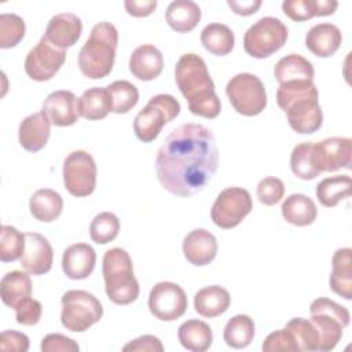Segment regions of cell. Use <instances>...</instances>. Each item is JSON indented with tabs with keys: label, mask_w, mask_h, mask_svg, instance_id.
Wrapping results in <instances>:
<instances>
[{
	"label": "cell",
	"mask_w": 352,
	"mask_h": 352,
	"mask_svg": "<svg viewBox=\"0 0 352 352\" xmlns=\"http://www.w3.org/2000/svg\"><path fill=\"white\" fill-rule=\"evenodd\" d=\"M219 150L213 132L201 124H183L161 144L155 172L161 186L177 197L202 191L217 170Z\"/></svg>",
	"instance_id": "6da1fadb"
},
{
	"label": "cell",
	"mask_w": 352,
	"mask_h": 352,
	"mask_svg": "<svg viewBox=\"0 0 352 352\" xmlns=\"http://www.w3.org/2000/svg\"><path fill=\"white\" fill-rule=\"evenodd\" d=\"M175 80L192 114L209 120L220 114L221 103L214 82L199 55L192 52L182 55L175 67Z\"/></svg>",
	"instance_id": "7a4b0ae2"
},
{
	"label": "cell",
	"mask_w": 352,
	"mask_h": 352,
	"mask_svg": "<svg viewBox=\"0 0 352 352\" xmlns=\"http://www.w3.org/2000/svg\"><path fill=\"white\" fill-rule=\"evenodd\" d=\"M318 98V89L309 80L286 81L276 89V103L286 113L290 128L302 135L315 133L323 124Z\"/></svg>",
	"instance_id": "3957f363"
},
{
	"label": "cell",
	"mask_w": 352,
	"mask_h": 352,
	"mask_svg": "<svg viewBox=\"0 0 352 352\" xmlns=\"http://www.w3.org/2000/svg\"><path fill=\"white\" fill-rule=\"evenodd\" d=\"M117 44L118 32L116 26L106 21L96 23L78 52V67L81 73L91 80L109 76L114 66Z\"/></svg>",
	"instance_id": "277c9868"
},
{
	"label": "cell",
	"mask_w": 352,
	"mask_h": 352,
	"mask_svg": "<svg viewBox=\"0 0 352 352\" xmlns=\"http://www.w3.org/2000/svg\"><path fill=\"white\" fill-rule=\"evenodd\" d=\"M102 272L104 290L111 302L128 305L139 297V282L133 275L132 258L125 249H109L103 256Z\"/></svg>",
	"instance_id": "5b68a950"
},
{
	"label": "cell",
	"mask_w": 352,
	"mask_h": 352,
	"mask_svg": "<svg viewBox=\"0 0 352 352\" xmlns=\"http://www.w3.org/2000/svg\"><path fill=\"white\" fill-rule=\"evenodd\" d=\"M311 322L318 333V351H331L342 337V330L349 324V311L336 301L319 297L309 307Z\"/></svg>",
	"instance_id": "8992f818"
},
{
	"label": "cell",
	"mask_w": 352,
	"mask_h": 352,
	"mask_svg": "<svg viewBox=\"0 0 352 352\" xmlns=\"http://www.w3.org/2000/svg\"><path fill=\"white\" fill-rule=\"evenodd\" d=\"M180 114V103L168 94L153 96L133 120V132L143 143L157 139L162 126Z\"/></svg>",
	"instance_id": "52a82bcc"
},
{
	"label": "cell",
	"mask_w": 352,
	"mask_h": 352,
	"mask_svg": "<svg viewBox=\"0 0 352 352\" xmlns=\"http://www.w3.org/2000/svg\"><path fill=\"white\" fill-rule=\"evenodd\" d=\"M103 316L100 301L87 290H69L62 296V326L74 333H82Z\"/></svg>",
	"instance_id": "ba28073f"
},
{
	"label": "cell",
	"mask_w": 352,
	"mask_h": 352,
	"mask_svg": "<svg viewBox=\"0 0 352 352\" xmlns=\"http://www.w3.org/2000/svg\"><path fill=\"white\" fill-rule=\"evenodd\" d=\"M289 37L286 25L275 16H263L243 36L245 52L253 58H268L280 50Z\"/></svg>",
	"instance_id": "9c48e42d"
},
{
	"label": "cell",
	"mask_w": 352,
	"mask_h": 352,
	"mask_svg": "<svg viewBox=\"0 0 352 352\" xmlns=\"http://www.w3.org/2000/svg\"><path fill=\"white\" fill-rule=\"evenodd\" d=\"M226 94L236 113L253 117L267 106V92L261 80L252 73H238L227 82Z\"/></svg>",
	"instance_id": "30bf717a"
},
{
	"label": "cell",
	"mask_w": 352,
	"mask_h": 352,
	"mask_svg": "<svg viewBox=\"0 0 352 352\" xmlns=\"http://www.w3.org/2000/svg\"><path fill=\"white\" fill-rule=\"evenodd\" d=\"M253 209L250 192L242 187H227L216 198L210 209L212 221L223 228L236 227Z\"/></svg>",
	"instance_id": "8fae6325"
},
{
	"label": "cell",
	"mask_w": 352,
	"mask_h": 352,
	"mask_svg": "<svg viewBox=\"0 0 352 352\" xmlns=\"http://www.w3.org/2000/svg\"><path fill=\"white\" fill-rule=\"evenodd\" d=\"M96 164L94 157L84 151H72L63 161V184L73 197H88L96 187Z\"/></svg>",
	"instance_id": "7c38bea8"
},
{
	"label": "cell",
	"mask_w": 352,
	"mask_h": 352,
	"mask_svg": "<svg viewBox=\"0 0 352 352\" xmlns=\"http://www.w3.org/2000/svg\"><path fill=\"white\" fill-rule=\"evenodd\" d=\"M188 301L186 292L173 282H158L148 294L151 315L164 322H172L184 315Z\"/></svg>",
	"instance_id": "4fadbf2b"
},
{
	"label": "cell",
	"mask_w": 352,
	"mask_h": 352,
	"mask_svg": "<svg viewBox=\"0 0 352 352\" xmlns=\"http://www.w3.org/2000/svg\"><path fill=\"white\" fill-rule=\"evenodd\" d=\"M66 60V52L52 45L44 36L28 52L25 72L34 81L51 80Z\"/></svg>",
	"instance_id": "5bb4252c"
},
{
	"label": "cell",
	"mask_w": 352,
	"mask_h": 352,
	"mask_svg": "<svg viewBox=\"0 0 352 352\" xmlns=\"http://www.w3.org/2000/svg\"><path fill=\"white\" fill-rule=\"evenodd\" d=\"M315 158L320 172H336L341 168L349 169L352 157V140L349 138L333 136L315 143Z\"/></svg>",
	"instance_id": "9a60e30c"
},
{
	"label": "cell",
	"mask_w": 352,
	"mask_h": 352,
	"mask_svg": "<svg viewBox=\"0 0 352 352\" xmlns=\"http://www.w3.org/2000/svg\"><path fill=\"white\" fill-rule=\"evenodd\" d=\"M25 253L21 257L22 268L30 275L47 274L54 261V250L45 236L37 232H26Z\"/></svg>",
	"instance_id": "2e32d148"
},
{
	"label": "cell",
	"mask_w": 352,
	"mask_h": 352,
	"mask_svg": "<svg viewBox=\"0 0 352 352\" xmlns=\"http://www.w3.org/2000/svg\"><path fill=\"white\" fill-rule=\"evenodd\" d=\"M43 111L56 126H70L78 121V99L72 91L59 89L51 92L44 103Z\"/></svg>",
	"instance_id": "e0dca14e"
},
{
	"label": "cell",
	"mask_w": 352,
	"mask_h": 352,
	"mask_svg": "<svg viewBox=\"0 0 352 352\" xmlns=\"http://www.w3.org/2000/svg\"><path fill=\"white\" fill-rule=\"evenodd\" d=\"M81 32V19L73 12H62L54 15L48 21L44 37L56 48L65 51L78 41Z\"/></svg>",
	"instance_id": "ac0fdd59"
},
{
	"label": "cell",
	"mask_w": 352,
	"mask_h": 352,
	"mask_svg": "<svg viewBox=\"0 0 352 352\" xmlns=\"http://www.w3.org/2000/svg\"><path fill=\"white\" fill-rule=\"evenodd\" d=\"M183 254L192 265H208L217 254V239L208 230L195 228L183 239Z\"/></svg>",
	"instance_id": "d6986e66"
},
{
	"label": "cell",
	"mask_w": 352,
	"mask_h": 352,
	"mask_svg": "<svg viewBox=\"0 0 352 352\" xmlns=\"http://www.w3.org/2000/svg\"><path fill=\"white\" fill-rule=\"evenodd\" d=\"M96 263V253L88 243H73L62 254V270L73 280L88 278Z\"/></svg>",
	"instance_id": "ffe728a7"
},
{
	"label": "cell",
	"mask_w": 352,
	"mask_h": 352,
	"mask_svg": "<svg viewBox=\"0 0 352 352\" xmlns=\"http://www.w3.org/2000/svg\"><path fill=\"white\" fill-rule=\"evenodd\" d=\"M51 133V121L41 110L25 117L18 129L19 144L32 153L40 151L48 142Z\"/></svg>",
	"instance_id": "44dd1931"
},
{
	"label": "cell",
	"mask_w": 352,
	"mask_h": 352,
	"mask_svg": "<svg viewBox=\"0 0 352 352\" xmlns=\"http://www.w3.org/2000/svg\"><path fill=\"white\" fill-rule=\"evenodd\" d=\"M164 69V56L153 44H142L129 58V72L142 81L157 78Z\"/></svg>",
	"instance_id": "7402d4cb"
},
{
	"label": "cell",
	"mask_w": 352,
	"mask_h": 352,
	"mask_svg": "<svg viewBox=\"0 0 352 352\" xmlns=\"http://www.w3.org/2000/svg\"><path fill=\"white\" fill-rule=\"evenodd\" d=\"M342 41L341 30L329 22L312 26L305 34V47L319 58H329L337 52Z\"/></svg>",
	"instance_id": "603a6c76"
},
{
	"label": "cell",
	"mask_w": 352,
	"mask_h": 352,
	"mask_svg": "<svg viewBox=\"0 0 352 352\" xmlns=\"http://www.w3.org/2000/svg\"><path fill=\"white\" fill-rule=\"evenodd\" d=\"M329 283L336 294L345 300L352 298V250L349 248L334 252Z\"/></svg>",
	"instance_id": "cb8c5ba5"
},
{
	"label": "cell",
	"mask_w": 352,
	"mask_h": 352,
	"mask_svg": "<svg viewBox=\"0 0 352 352\" xmlns=\"http://www.w3.org/2000/svg\"><path fill=\"white\" fill-rule=\"evenodd\" d=\"M230 304V293L219 285L202 287L194 296V308L204 318L220 316L228 309Z\"/></svg>",
	"instance_id": "d4e9b609"
},
{
	"label": "cell",
	"mask_w": 352,
	"mask_h": 352,
	"mask_svg": "<svg viewBox=\"0 0 352 352\" xmlns=\"http://www.w3.org/2000/svg\"><path fill=\"white\" fill-rule=\"evenodd\" d=\"M165 19L175 32L187 33L199 23L201 8L191 0H175L168 6Z\"/></svg>",
	"instance_id": "484cf974"
},
{
	"label": "cell",
	"mask_w": 352,
	"mask_h": 352,
	"mask_svg": "<svg viewBox=\"0 0 352 352\" xmlns=\"http://www.w3.org/2000/svg\"><path fill=\"white\" fill-rule=\"evenodd\" d=\"M283 219L297 227H305L316 220L318 209L315 202L305 194H292L289 195L282 206Z\"/></svg>",
	"instance_id": "4316f807"
},
{
	"label": "cell",
	"mask_w": 352,
	"mask_h": 352,
	"mask_svg": "<svg viewBox=\"0 0 352 352\" xmlns=\"http://www.w3.org/2000/svg\"><path fill=\"white\" fill-rule=\"evenodd\" d=\"M29 209L36 220L51 223L60 216L63 209V199L55 190L40 188L30 197Z\"/></svg>",
	"instance_id": "83f0119b"
},
{
	"label": "cell",
	"mask_w": 352,
	"mask_h": 352,
	"mask_svg": "<svg viewBox=\"0 0 352 352\" xmlns=\"http://www.w3.org/2000/svg\"><path fill=\"white\" fill-rule=\"evenodd\" d=\"M177 338L183 348L192 352H205L212 345L213 333L208 323L198 319H190L180 324Z\"/></svg>",
	"instance_id": "f1b7e54d"
},
{
	"label": "cell",
	"mask_w": 352,
	"mask_h": 352,
	"mask_svg": "<svg viewBox=\"0 0 352 352\" xmlns=\"http://www.w3.org/2000/svg\"><path fill=\"white\" fill-rule=\"evenodd\" d=\"M110 111H113V106L107 88L92 87L78 98V113L87 120H102Z\"/></svg>",
	"instance_id": "f546056e"
},
{
	"label": "cell",
	"mask_w": 352,
	"mask_h": 352,
	"mask_svg": "<svg viewBox=\"0 0 352 352\" xmlns=\"http://www.w3.org/2000/svg\"><path fill=\"white\" fill-rule=\"evenodd\" d=\"M274 76L279 84L293 80L314 81L315 70L307 58L298 54H289L276 62L274 67Z\"/></svg>",
	"instance_id": "4dcf8cb0"
},
{
	"label": "cell",
	"mask_w": 352,
	"mask_h": 352,
	"mask_svg": "<svg viewBox=\"0 0 352 352\" xmlns=\"http://www.w3.org/2000/svg\"><path fill=\"white\" fill-rule=\"evenodd\" d=\"M1 301L10 307L15 308L22 300L32 296V280L26 272L11 271L1 278L0 283Z\"/></svg>",
	"instance_id": "1f68e13d"
},
{
	"label": "cell",
	"mask_w": 352,
	"mask_h": 352,
	"mask_svg": "<svg viewBox=\"0 0 352 352\" xmlns=\"http://www.w3.org/2000/svg\"><path fill=\"white\" fill-rule=\"evenodd\" d=\"M201 43L206 51L213 55H228L235 44L234 32L224 23L213 22L204 28L201 32Z\"/></svg>",
	"instance_id": "d6a6232c"
},
{
	"label": "cell",
	"mask_w": 352,
	"mask_h": 352,
	"mask_svg": "<svg viewBox=\"0 0 352 352\" xmlns=\"http://www.w3.org/2000/svg\"><path fill=\"white\" fill-rule=\"evenodd\" d=\"M352 180L348 175H336L323 179L316 186V197L326 208H334L340 201L351 195Z\"/></svg>",
	"instance_id": "836d02e7"
},
{
	"label": "cell",
	"mask_w": 352,
	"mask_h": 352,
	"mask_svg": "<svg viewBox=\"0 0 352 352\" xmlns=\"http://www.w3.org/2000/svg\"><path fill=\"white\" fill-rule=\"evenodd\" d=\"M314 146V142L300 143L290 154L292 172L301 180H312L322 173L316 164Z\"/></svg>",
	"instance_id": "e575fe53"
},
{
	"label": "cell",
	"mask_w": 352,
	"mask_h": 352,
	"mask_svg": "<svg viewBox=\"0 0 352 352\" xmlns=\"http://www.w3.org/2000/svg\"><path fill=\"white\" fill-rule=\"evenodd\" d=\"M254 337V322L250 316L239 314L232 316L224 327L223 338L234 349H242L250 345Z\"/></svg>",
	"instance_id": "d590c367"
},
{
	"label": "cell",
	"mask_w": 352,
	"mask_h": 352,
	"mask_svg": "<svg viewBox=\"0 0 352 352\" xmlns=\"http://www.w3.org/2000/svg\"><path fill=\"white\" fill-rule=\"evenodd\" d=\"M106 88L111 98L113 111L117 114H126L139 102L138 88L126 80H117L109 84Z\"/></svg>",
	"instance_id": "8d00e7d4"
},
{
	"label": "cell",
	"mask_w": 352,
	"mask_h": 352,
	"mask_svg": "<svg viewBox=\"0 0 352 352\" xmlns=\"http://www.w3.org/2000/svg\"><path fill=\"white\" fill-rule=\"evenodd\" d=\"M26 238L25 234L15 227L4 224L0 232V260L3 263H12L21 260L25 253Z\"/></svg>",
	"instance_id": "74e56055"
},
{
	"label": "cell",
	"mask_w": 352,
	"mask_h": 352,
	"mask_svg": "<svg viewBox=\"0 0 352 352\" xmlns=\"http://www.w3.org/2000/svg\"><path fill=\"white\" fill-rule=\"evenodd\" d=\"M120 220L111 212H102L94 217L89 226V236L98 245H106L117 238Z\"/></svg>",
	"instance_id": "f35d334b"
},
{
	"label": "cell",
	"mask_w": 352,
	"mask_h": 352,
	"mask_svg": "<svg viewBox=\"0 0 352 352\" xmlns=\"http://www.w3.org/2000/svg\"><path fill=\"white\" fill-rule=\"evenodd\" d=\"M285 329L292 334L298 351H318V333L311 320L293 318L286 323Z\"/></svg>",
	"instance_id": "ab89813d"
},
{
	"label": "cell",
	"mask_w": 352,
	"mask_h": 352,
	"mask_svg": "<svg viewBox=\"0 0 352 352\" xmlns=\"http://www.w3.org/2000/svg\"><path fill=\"white\" fill-rule=\"evenodd\" d=\"M26 32L25 21L16 14L0 15V48H12L21 43Z\"/></svg>",
	"instance_id": "60d3db41"
},
{
	"label": "cell",
	"mask_w": 352,
	"mask_h": 352,
	"mask_svg": "<svg viewBox=\"0 0 352 352\" xmlns=\"http://www.w3.org/2000/svg\"><path fill=\"white\" fill-rule=\"evenodd\" d=\"M256 195L261 204H264L267 206H272L283 198L285 184L280 179H278L275 176L264 177L257 184Z\"/></svg>",
	"instance_id": "b9f144b4"
},
{
	"label": "cell",
	"mask_w": 352,
	"mask_h": 352,
	"mask_svg": "<svg viewBox=\"0 0 352 352\" xmlns=\"http://www.w3.org/2000/svg\"><path fill=\"white\" fill-rule=\"evenodd\" d=\"M265 352H298V346L286 329L275 330L267 336L263 342Z\"/></svg>",
	"instance_id": "7bdbcfd3"
},
{
	"label": "cell",
	"mask_w": 352,
	"mask_h": 352,
	"mask_svg": "<svg viewBox=\"0 0 352 352\" xmlns=\"http://www.w3.org/2000/svg\"><path fill=\"white\" fill-rule=\"evenodd\" d=\"M14 309H15L16 322L23 326H33L38 323L43 314L41 302L32 297L22 300Z\"/></svg>",
	"instance_id": "ee69618b"
},
{
	"label": "cell",
	"mask_w": 352,
	"mask_h": 352,
	"mask_svg": "<svg viewBox=\"0 0 352 352\" xmlns=\"http://www.w3.org/2000/svg\"><path fill=\"white\" fill-rule=\"evenodd\" d=\"M282 10L296 22H304L316 16L315 0H285L282 3Z\"/></svg>",
	"instance_id": "f6af8a7d"
},
{
	"label": "cell",
	"mask_w": 352,
	"mask_h": 352,
	"mask_svg": "<svg viewBox=\"0 0 352 352\" xmlns=\"http://www.w3.org/2000/svg\"><path fill=\"white\" fill-rule=\"evenodd\" d=\"M43 352H78L80 346L73 340L59 333H50L41 340Z\"/></svg>",
	"instance_id": "bcb514c9"
},
{
	"label": "cell",
	"mask_w": 352,
	"mask_h": 352,
	"mask_svg": "<svg viewBox=\"0 0 352 352\" xmlns=\"http://www.w3.org/2000/svg\"><path fill=\"white\" fill-rule=\"evenodd\" d=\"M29 337L16 330H4L0 336V348L6 352H26L29 349Z\"/></svg>",
	"instance_id": "7dc6e473"
},
{
	"label": "cell",
	"mask_w": 352,
	"mask_h": 352,
	"mask_svg": "<svg viewBox=\"0 0 352 352\" xmlns=\"http://www.w3.org/2000/svg\"><path fill=\"white\" fill-rule=\"evenodd\" d=\"M122 351L125 352H162L164 351V345L160 341L158 337L151 336V334H144L140 336L132 341H129L126 345H124Z\"/></svg>",
	"instance_id": "c3c4849f"
},
{
	"label": "cell",
	"mask_w": 352,
	"mask_h": 352,
	"mask_svg": "<svg viewBox=\"0 0 352 352\" xmlns=\"http://www.w3.org/2000/svg\"><path fill=\"white\" fill-rule=\"evenodd\" d=\"M125 10L129 15L142 18V16H148L150 14L154 12L157 8V1L155 0H126L124 1Z\"/></svg>",
	"instance_id": "681fc988"
},
{
	"label": "cell",
	"mask_w": 352,
	"mask_h": 352,
	"mask_svg": "<svg viewBox=\"0 0 352 352\" xmlns=\"http://www.w3.org/2000/svg\"><path fill=\"white\" fill-rule=\"evenodd\" d=\"M227 4L235 14L242 16H249L261 7V0H242V1L228 0Z\"/></svg>",
	"instance_id": "f907efd6"
},
{
	"label": "cell",
	"mask_w": 352,
	"mask_h": 352,
	"mask_svg": "<svg viewBox=\"0 0 352 352\" xmlns=\"http://www.w3.org/2000/svg\"><path fill=\"white\" fill-rule=\"evenodd\" d=\"M338 7L336 0H315V10L316 16H327L333 15Z\"/></svg>",
	"instance_id": "816d5d0a"
}]
</instances>
